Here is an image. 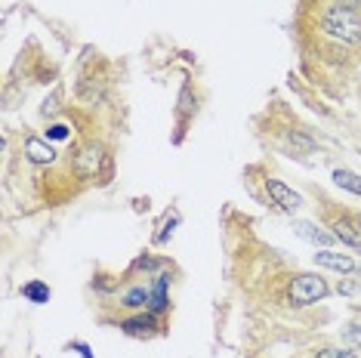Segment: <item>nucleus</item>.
Wrapping results in <instances>:
<instances>
[{
	"label": "nucleus",
	"instance_id": "nucleus-1",
	"mask_svg": "<svg viewBox=\"0 0 361 358\" xmlns=\"http://www.w3.org/2000/svg\"><path fill=\"white\" fill-rule=\"evenodd\" d=\"M321 28L330 38H340L346 44H358L361 40V19L355 16V10H346V6H328L321 16Z\"/></svg>",
	"mask_w": 361,
	"mask_h": 358
},
{
	"label": "nucleus",
	"instance_id": "nucleus-2",
	"mask_svg": "<svg viewBox=\"0 0 361 358\" xmlns=\"http://www.w3.org/2000/svg\"><path fill=\"white\" fill-rule=\"evenodd\" d=\"M287 297H291L293 306H312L328 297V284L318 275H297L287 288Z\"/></svg>",
	"mask_w": 361,
	"mask_h": 358
},
{
	"label": "nucleus",
	"instance_id": "nucleus-3",
	"mask_svg": "<svg viewBox=\"0 0 361 358\" xmlns=\"http://www.w3.org/2000/svg\"><path fill=\"white\" fill-rule=\"evenodd\" d=\"M266 192H269L272 201H275L281 210H287V213H293V210H300L302 207V198L293 189H287L281 179H269V182H266Z\"/></svg>",
	"mask_w": 361,
	"mask_h": 358
},
{
	"label": "nucleus",
	"instance_id": "nucleus-4",
	"mask_svg": "<svg viewBox=\"0 0 361 358\" xmlns=\"http://www.w3.org/2000/svg\"><path fill=\"white\" fill-rule=\"evenodd\" d=\"M99 161H102V148H99V146H86L84 152L75 157V170L81 176H96Z\"/></svg>",
	"mask_w": 361,
	"mask_h": 358
},
{
	"label": "nucleus",
	"instance_id": "nucleus-5",
	"mask_svg": "<svg viewBox=\"0 0 361 358\" xmlns=\"http://www.w3.org/2000/svg\"><path fill=\"white\" fill-rule=\"evenodd\" d=\"M315 263H318V266H328V269H337V272H352L355 269V260H352V256H346V254H334V250H318V254H315Z\"/></svg>",
	"mask_w": 361,
	"mask_h": 358
},
{
	"label": "nucleus",
	"instance_id": "nucleus-6",
	"mask_svg": "<svg viewBox=\"0 0 361 358\" xmlns=\"http://www.w3.org/2000/svg\"><path fill=\"white\" fill-rule=\"evenodd\" d=\"M25 155H28V161H34V164H53L56 161V148L47 146L43 139H34V136L25 142Z\"/></svg>",
	"mask_w": 361,
	"mask_h": 358
},
{
	"label": "nucleus",
	"instance_id": "nucleus-7",
	"mask_svg": "<svg viewBox=\"0 0 361 358\" xmlns=\"http://www.w3.org/2000/svg\"><path fill=\"white\" fill-rule=\"evenodd\" d=\"M167 284H170V275H158V284L155 290H151V299H148V312L151 315H161L164 309H167Z\"/></svg>",
	"mask_w": 361,
	"mask_h": 358
},
{
	"label": "nucleus",
	"instance_id": "nucleus-8",
	"mask_svg": "<svg viewBox=\"0 0 361 358\" xmlns=\"http://www.w3.org/2000/svg\"><path fill=\"white\" fill-rule=\"evenodd\" d=\"M22 297L34 306H43V303H49V288L43 281H28V284H22Z\"/></svg>",
	"mask_w": 361,
	"mask_h": 358
},
{
	"label": "nucleus",
	"instance_id": "nucleus-9",
	"mask_svg": "<svg viewBox=\"0 0 361 358\" xmlns=\"http://www.w3.org/2000/svg\"><path fill=\"white\" fill-rule=\"evenodd\" d=\"M334 238H340L349 247H361V232H355V226L346 223V219H337L334 223Z\"/></svg>",
	"mask_w": 361,
	"mask_h": 358
},
{
	"label": "nucleus",
	"instance_id": "nucleus-10",
	"mask_svg": "<svg viewBox=\"0 0 361 358\" xmlns=\"http://www.w3.org/2000/svg\"><path fill=\"white\" fill-rule=\"evenodd\" d=\"M293 228H297L300 238L312 241V244H330V235L321 232V228L315 226V223H293Z\"/></svg>",
	"mask_w": 361,
	"mask_h": 358
},
{
	"label": "nucleus",
	"instance_id": "nucleus-11",
	"mask_svg": "<svg viewBox=\"0 0 361 358\" xmlns=\"http://www.w3.org/2000/svg\"><path fill=\"white\" fill-rule=\"evenodd\" d=\"M334 182L340 185V189L346 192H352V195H358L361 198V176L358 173H352V170H334Z\"/></svg>",
	"mask_w": 361,
	"mask_h": 358
},
{
	"label": "nucleus",
	"instance_id": "nucleus-12",
	"mask_svg": "<svg viewBox=\"0 0 361 358\" xmlns=\"http://www.w3.org/2000/svg\"><path fill=\"white\" fill-rule=\"evenodd\" d=\"M124 327L127 334H148V327H155V315H142V318H130V321H124Z\"/></svg>",
	"mask_w": 361,
	"mask_h": 358
},
{
	"label": "nucleus",
	"instance_id": "nucleus-13",
	"mask_svg": "<svg viewBox=\"0 0 361 358\" xmlns=\"http://www.w3.org/2000/svg\"><path fill=\"white\" fill-rule=\"evenodd\" d=\"M151 299V290H146V288H133L124 297V306H130V309H136V306H146Z\"/></svg>",
	"mask_w": 361,
	"mask_h": 358
},
{
	"label": "nucleus",
	"instance_id": "nucleus-14",
	"mask_svg": "<svg viewBox=\"0 0 361 358\" xmlns=\"http://www.w3.org/2000/svg\"><path fill=\"white\" fill-rule=\"evenodd\" d=\"M179 223V217L176 213H167V217H164V223H161V232L155 235V241L158 244H164V241H167V235H173V226Z\"/></svg>",
	"mask_w": 361,
	"mask_h": 358
},
{
	"label": "nucleus",
	"instance_id": "nucleus-15",
	"mask_svg": "<svg viewBox=\"0 0 361 358\" xmlns=\"http://www.w3.org/2000/svg\"><path fill=\"white\" fill-rule=\"evenodd\" d=\"M318 358H358V355L349 352V349H321Z\"/></svg>",
	"mask_w": 361,
	"mask_h": 358
},
{
	"label": "nucleus",
	"instance_id": "nucleus-16",
	"mask_svg": "<svg viewBox=\"0 0 361 358\" xmlns=\"http://www.w3.org/2000/svg\"><path fill=\"white\" fill-rule=\"evenodd\" d=\"M47 139H68V127H65V124H53L47 130Z\"/></svg>",
	"mask_w": 361,
	"mask_h": 358
},
{
	"label": "nucleus",
	"instance_id": "nucleus-17",
	"mask_svg": "<svg viewBox=\"0 0 361 358\" xmlns=\"http://www.w3.org/2000/svg\"><path fill=\"white\" fill-rule=\"evenodd\" d=\"M346 340H349L352 346H361V325H349V327H346Z\"/></svg>",
	"mask_w": 361,
	"mask_h": 358
},
{
	"label": "nucleus",
	"instance_id": "nucleus-18",
	"mask_svg": "<svg viewBox=\"0 0 361 358\" xmlns=\"http://www.w3.org/2000/svg\"><path fill=\"white\" fill-rule=\"evenodd\" d=\"M287 139H291V142H293V146H300V148H302V152H312V142H309V139H306V136H300V133H291V136H287Z\"/></svg>",
	"mask_w": 361,
	"mask_h": 358
},
{
	"label": "nucleus",
	"instance_id": "nucleus-19",
	"mask_svg": "<svg viewBox=\"0 0 361 358\" xmlns=\"http://www.w3.org/2000/svg\"><path fill=\"white\" fill-rule=\"evenodd\" d=\"M71 349H75V352H81V358H93V352H90V346H86V343H71Z\"/></svg>",
	"mask_w": 361,
	"mask_h": 358
},
{
	"label": "nucleus",
	"instance_id": "nucleus-20",
	"mask_svg": "<svg viewBox=\"0 0 361 358\" xmlns=\"http://www.w3.org/2000/svg\"><path fill=\"white\" fill-rule=\"evenodd\" d=\"M343 293V297H352V293H355V284H349V281H340V288H337Z\"/></svg>",
	"mask_w": 361,
	"mask_h": 358
},
{
	"label": "nucleus",
	"instance_id": "nucleus-21",
	"mask_svg": "<svg viewBox=\"0 0 361 358\" xmlns=\"http://www.w3.org/2000/svg\"><path fill=\"white\" fill-rule=\"evenodd\" d=\"M340 6H346V10H355V6H361V0H337Z\"/></svg>",
	"mask_w": 361,
	"mask_h": 358
},
{
	"label": "nucleus",
	"instance_id": "nucleus-22",
	"mask_svg": "<svg viewBox=\"0 0 361 358\" xmlns=\"http://www.w3.org/2000/svg\"><path fill=\"white\" fill-rule=\"evenodd\" d=\"M355 269H358V275H361V263H358V266H355Z\"/></svg>",
	"mask_w": 361,
	"mask_h": 358
}]
</instances>
